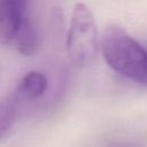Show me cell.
<instances>
[{
    "mask_svg": "<svg viewBox=\"0 0 147 147\" xmlns=\"http://www.w3.org/2000/svg\"><path fill=\"white\" fill-rule=\"evenodd\" d=\"M101 52L114 71L138 84L147 85V47L124 29L108 26L101 39Z\"/></svg>",
    "mask_w": 147,
    "mask_h": 147,
    "instance_id": "cell-1",
    "label": "cell"
},
{
    "mask_svg": "<svg viewBox=\"0 0 147 147\" xmlns=\"http://www.w3.org/2000/svg\"><path fill=\"white\" fill-rule=\"evenodd\" d=\"M67 51L76 65H86L96 55V22L92 10L83 2L74 6L67 37Z\"/></svg>",
    "mask_w": 147,
    "mask_h": 147,
    "instance_id": "cell-2",
    "label": "cell"
},
{
    "mask_svg": "<svg viewBox=\"0 0 147 147\" xmlns=\"http://www.w3.org/2000/svg\"><path fill=\"white\" fill-rule=\"evenodd\" d=\"M26 2L21 0H0V42H13L23 20L29 14Z\"/></svg>",
    "mask_w": 147,
    "mask_h": 147,
    "instance_id": "cell-3",
    "label": "cell"
},
{
    "mask_svg": "<svg viewBox=\"0 0 147 147\" xmlns=\"http://www.w3.org/2000/svg\"><path fill=\"white\" fill-rule=\"evenodd\" d=\"M47 77L40 71H30L17 85L16 99L20 101H31L39 99L47 90Z\"/></svg>",
    "mask_w": 147,
    "mask_h": 147,
    "instance_id": "cell-4",
    "label": "cell"
},
{
    "mask_svg": "<svg viewBox=\"0 0 147 147\" xmlns=\"http://www.w3.org/2000/svg\"><path fill=\"white\" fill-rule=\"evenodd\" d=\"M11 45L16 48V51L20 54H22L24 56L33 55L38 51L39 38L37 34V30L30 18L29 14L23 20L22 25L18 29Z\"/></svg>",
    "mask_w": 147,
    "mask_h": 147,
    "instance_id": "cell-5",
    "label": "cell"
},
{
    "mask_svg": "<svg viewBox=\"0 0 147 147\" xmlns=\"http://www.w3.org/2000/svg\"><path fill=\"white\" fill-rule=\"evenodd\" d=\"M16 106L13 101L0 102V140L11 130L16 119Z\"/></svg>",
    "mask_w": 147,
    "mask_h": 147,
    "instance_id": "cell-6",
    "label": "cell"
}]
</instances>
